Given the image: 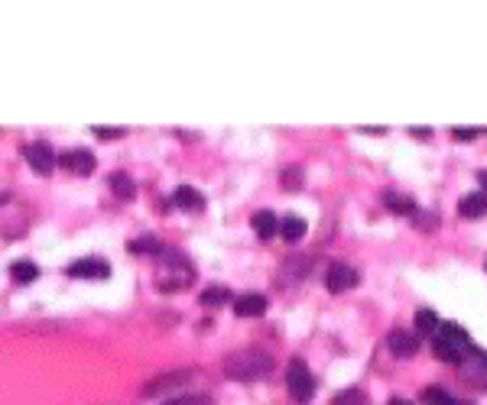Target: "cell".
<instances>
[{
  "instance_id": "obj_25",
  "label": "cell",
  "mask_w": 487,
  "mask_h": 405,
  "mask_svg": "<svg viewBox=\"0 0 487 405\" xmlns=\"http://www.w3.org/2000/svg\"><path fill=\"white\" fill-rule=\"evenodd\" d=\"M130 250H134V253H162V246L156 244L153 237H143V240H137Z\"/></svg>"
},
{
  "instance_id": "obj_12",
  "label": "cell",
  "mask_w": 487,
  "mask_h": 405,
  "mask_svg": "<svg viewBox=\"0 0 487 405\" xmlns=\"http://www.w3.org/2000/svg\"><path fill=\"white\" fill-rule=\"evenodd\" d=\"M173 205H179L182 211H201V208H205V198L199 195V188H192V185H182V188H175Z\"/></svg>"
},
{
  "instance_id": "obj_14",
  "label": "cell",
  "mask_w": 487,
  "mask_h": 405,
  "mask_svg": "<svg viewBox=\"0 0 487 405\" xmlns=\"http://www.w3.org/2000/svg\"><path fill=\"white\" fill-rule=\"evenodd\" d=\"M436 356L442 360V363H451V367H462V360H464V354L468 350H462V347H455V344H449V341H442V337H436Z\"/></svg>"
},
{
  "instance_id": "obj_21",
  "label": "cell",
  "mask_w": 487,
  "mask_h": 405,
  "mask_svg": "<svg viewBox=\"0 0 487 405\" xmlns=\"http://www.w3.org/2000/svg\"><path fill=\"white\" fill-rule=\"evenodd\" d=\"M423 399L429 405H455V402H458V399H455L449 389H442V386H429V389L423 393Z\"/></svg>"
},
{
  "instance_id": "obj_5",
  "label": "cell",
  "mask_w": 487,
  "mask_h": 405,
  "mask_svg": "<svg viewBox=\"0 0 487 405\" xmlns=\"http://www.w3.org/2000/svg\"><path fill=\"white\" fill-rule=\"evenodd\" d=\"M26 162H29V169L36 175H49L55 166H59V156L52 153L49 143H29V146L23 149Z\"/></svg>"
},
{
  "instance_id": "obj_17",
  "label": "cell",
  "mask_w": 487,
  "mask_h": 405,
  "mask_svg": "<svg viewBox=\"0 0 487 405\" xmlns=\"http://www.w3.org/2000/svg\"><path fill=\"white\" fill-rule=\"evenodd\" d=\"M438 328H442V318H438L432 308H419V311H416V331H419V334H429V337H436Z\"/></svg>"
},
{
  "instance_id": "obj_13",
  "label": "cell",
  "mask_w": 487,
  "mask_h": 405,
  "mask_svg": "<svg viewBox=\"0 0 487 405\" xmlns=\"http://www.w3.org/2000/svg\"><path fill=\"white\" fill-rule=\"evenodd\" d=\"M436 337H442V341H449V344H455V347H462V350H471V337H468V331L458 328V324H451V321H445V324L438 328Z\"/></svg>"
},
{
  "instance_id": "obj_29",
  "label": "cell",
  "mask_w": 487,
  "mask_h": 405,
  "mask_svg": "<svg viewBox=\"0 0 487 405\" xmlns=\"http://www.w3.org/2000/svg\"><path fill=\"white\" fill-rule=\"evenodd\" d=\"M410 133H412V136H423V140H425V136H429V127H419V130H416V127H412Z\"/></svg>"
},
{
  "instance_id": "obj_20",
  "label": "cell",
  "mask_w": 487,
  "mask_h": 405,
  "mask_svg": "<svg viewBox=\"0 0 487 405\" xmlns=\"http://www.w3.org/2000/svg\"><path fill=\"white\" fill-rule=\"evenodd\" d=\"M111 188H114V195L124 198V201L137 195V188H134V182H130V175H124V172H114L111 175Z\"/></svg>"
},
{
  "instance_id": "obj_15",
  "label": "cell",
  "mask_w": 487,
  "mask_h": 405,
  "mask_svg": "<svg viewBox=\"0 0 487 405\" xmlns=\"http://www.w3.org/2000/svg\"><path fill=\"white\" fill-rule=\"evenodd\" d=\"M279 233H283V240H286V244H299L302 237H305V221L296 218V214H286L283 224H279Z\"/></svg>"
},
{
  "instance_id": "obj_7",
  "label": "cell",
  "mask_w": 487,
  "mask_h": 405,
  "mask_svg": "<svg viewBox=\"0 0 487 405\" xmlns=\"http://www.w3.org/2000/svg\"><path fill=\"white\" fill-rule=\"evenodd\" d=\"M192 380V369H173V373H166V376H156L143 386V395H162L175 389V386H182V382Z\"/></svg>"
},
{
  "instance_id": "obj_11",
  "label": "cell",
  "mask_w": 487,
  "mask_h": 405,
  "mask_svg": "<svg viewBox=\"0 0 487 405\" xmlns=\"http://www.w3.org/2000/svg\"><path fill=\"white\" fill-rule=\"evenodd\" d=\"M458 214H462V218H471V221L484 218V214H487V198L481 195V192H475V195H464L462 201H458Z\"/></svg>"
},
{
  "instance_id": "obj_6",
  "label": "cell",
  "mask_w": 487,
  "mask_h": 405,
  "mask_svg": "<svg viewBox=\"0 0 487 405\" xmlns=\"http://www.w3.org/2000/svg\"><path fill=\"white\" fill-rule=\"evenodd\" d=\"M65 276H72V279H108L111 266L104 259H75L65 266Z\"/></svg>"
},
{
  "instance_id": "obj_10",
  "label": "cell",
  "mask_w": 487,
  "mask_h": 405,
  "mask_svg": "<svg viewBox=\"0 0 487 405\" xmlns=\"http://www.w3.org/2000/svg\"><path fill=\"white\" fill-rule=\"evenodd\" d=\"M266 311V295L260 292H244L234 298V315H240V318H257V315H263Z\"/></svg>"
},
{
  "instance_id": "obj_32",
  "label": "cell",
  "mask_w": 487,
  "mask_h": 405,
  "mask_svg": "<svg viewBox=\"0 0 487 405\" xmlns=\"http://www.w3.org/2000/svg\"><path fill=\"white\" fill-rule=\"evenodd\" d=\"M484 266H487V263H484Z\"/></svg>"
},
{
  "instance_id": "obj_9",
  "label": "cell",
  "mask_w": 487,
  "mask_h": 405,
  "mask_svg": "<svg viewBox=\"0 0 487 405\" xmlns=\"http://www.w3.org/2000/svg\"><path fill=\"white\" fill-rule=\"evenodd\" d=\"M387 347H390V354L403 356V360L419 354V341H416V334H410V331H390L387 334Z\"/></svg>"
},
{
  "instance_id": "obj_8",
  "label": "cell",
  "mask_w": 487,
  "mask_h": 405,
  "mask_svg": "<svg viewBox=\"0 0 487 405\" xmlns=\"http://www.w3.org/2000/svg\"><path fill=\"white\" fill-rule=\"evenodd\" d=\"M59 166L75 175H91L95 172V156H91L88 149H68V153L59 156Z\"/></svg>"
},
{
  "instance_id": "obj_30",
  "label": "cell",
  "mask_w": 487,
  "mask_h": 405,
  "mask_svg": "<svg viewBox=\"0 0 487 405\" xmlns=\"http://www.w3.org/2000/svg\"><path fill=\"white\" fill-rule=\"evenodd\" d=\"M387 405H412V402H410V399H390Z\"/></svg>"
},
{
  "instance_id": "obj_3",
  "label": "cell",
  "mask_w": 487,
  "mask_h": 405,
  "mask_svg": "<svg viewBox=\"0 0 487 405\" xmlns=\"http://www.w3.org/2000/svg\"><path fill=\"white\" fill-rule=\"evenodd\" d=\"M462 376H464V382H471L477 389H487V354L477 350L475 344H471V350L462 360Z\"/></svg>"
},
{
  "instance_id": "obj_23",
  "label": "cell",
  "mask_w": 487,
  "mask_h": 405,
  "mask_svg": "<svg viewBox=\"0 0 487 405\" xmlns=\"http://www.w3.org/2000/svg\"><path fill=\"white\" fill-rule=\"evenodd\" d=\"M225 302H227V289H221V285H212V289L201 292V305H225Z\"/></svg>"
},
{
  "instance_id": "obj_31",
  "label": "cell",
  "mask_w": 487,
  "mask_h": 405,
  "mask_svg": "<svg viewBox=\"0 0 487 405\" xmlns=\"http://www.w3.org/2000/svg\"><path fill=\"white\" fill-rule=\"evenodd\" d=\"M0 201H7V195H0Z\"/></svg>"
},
{
  "instance_id": "obj_22",
  "label": "cell",
  "mask_w": 487,
  "mask_h": 405,
  "mask_svg": "<svg viewBox=\"0 0 487 405\" xmlns=\"http://www.w3.org/2000/svg\"><path fill=\"white\" fill-rule=\"evenodd\" d=\"M160 405H212V395L205 393H188V395H173V399H166Z\"/></svg>"
},
{
  "instance_id": "obj_1",
  "label": "cell",
  "mask_w": 487,
  "mask_h": 405,
  "mask_svg": "<svg viewBox=\"0 0 487 405\" xmlns=\"http://www.w3.org/2000/svg\"><path fill=\"white\" fill-rule=\"evenodd\" d=\"M225 373L231 380H266L273 373V356L263 350H238L225 356Z\"/></svg>"
},
{
  "instance_id": "obj_4",
  "label": "cell",
  "mask_w": 487,
  "mask_h": 405,
  "mask_svg": "<svg viewBox=\"0 0 487 405\" xmlns=\"http://www.w3.org/2000/svg\"><path fill=\"white\" fill-rule=\"evenodd\" d=\"M361 283V272L348 266V263H332L328 272H325V285H328V292H348L354 285Z\"/></svg>"
},
{
  "instance_id": "obj_2",
  "label": "cell",
  "mask_w": 487,
  "mask_h": 405,
  "mask_svg": "<svg viewBox=\"0 0 487 405\" xmlns=\"http://www.w3.org/2000/svg\"><path fill=\"white\" fill-rule=\"evenodd\" d=\"M286 386H289V393H292V399H296L299 405L312 402L315 380H312V373H309V367H305L302 360H292V363L286 367Z\"/></svg>"
},
{
  "instance_id": "obj_26",
  "label": "cell",
  "mask_w": 487,
  "mask_h": 405,
  "mask_svg": "<svg viewBox=\"0 0 487 405\" xmlns=\"http://www.w3.org/2000/svg\"><path fill=\"white\" fill-rule=\"evenodd\" d=\"M91 133L101 140H117V136H124V127H91Z\"/></svg>"
},
{
  "instance_id": "obj_28",
  "label": "cell",
  "mask_w": 487,
  "mask_h": 405,
  "mask_svg": "<svg viewBox=\"0 0 487 405\" xmlns=\"http://www.w3.org/2000/svg\"><path fill=\"white\" fill-rule=\"evenodd\" d=\"M477 182H481V195L487 198V169L484 172H477Z\"/></svg>"
},
{
  "instance_id": "obj_27",
  "label": "cell",
  "mask_w": 487,
  "mask_h": 405,
  "mask_svg": "<svg viewBox=\"0 0 487 405\" xmlns=\"http://www.w3.org/2000/svg\"><path fill=\"white\" fill-rule=\"evenodd\" d=\"M477 133H481L477 127H455V130H451V136H455V140H475Z\"/></svg>"
},
{
  "instance_id": "obj_18",
  "label": "cell",
  "mask_w": 487,
  "mask_h": 405,
  "mask_svg": "<svg viewBox=\"0 0 487 405\" xmlns=\"http://www.w3.org/2000/svg\"><path fill=\"white\" fill-rule=\"evenodd\" d=\"M10 276H13V283H33L39 276V270H36V263H29V259H16L10 266Z\"/></svg>"
},
{
  "instance_id": "obj_19",
  "label": "cell",
  "mask_w": 487,
  "mask_h": 405,
  "mask_svg": "<svg viewBox=\"0 0 487 405\" xmlns=\"http://www.w3.org/2000/svg\"><path fill=\"white\" fill-rule=\"evenodd\" d=\"M384 201H387V208L400 211V214H412V218H416V201H412V198L397 195V192H387V195H384Z\"/></svg>"
},
{
  "instance_id": "obj_24",
  "label": "cell",
  "mask_w": 487,
  "mask_h": 405,
  "mask_svg": "<svg viewBox=\"0 0 487 405\" xmlns=\"http://www.w3.org/2000/svg\"><path fill=\"white\" fill-rule=\"evenodd\" d=\"M335 405H367V395L361 389H345V393H338Z\"/></svg>"
},
{
  "instance_id": "obj_16",
  "label": "cell",
  "mask_w": 487,
  "mask_h": 405,
  "mask_svg": "<svg viewBox=\"0 0 487 405\" xmlns=\"http://www.w3.org/2000/svg\"><path fill=\"white\" fill-rule=\"evenodd\" d=\"M250 224H253V231L260 233L263 240H270V237L279 231V224H276V214H273V211H257V214L250 218Z\"/></svg>"
}]
</instances>
